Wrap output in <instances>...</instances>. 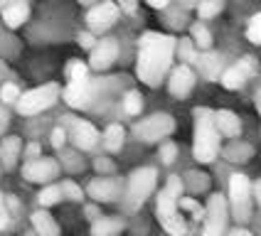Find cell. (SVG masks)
Masks as SVG:
<instances>
[{"mask_svg":"<svg viewBox=\"0 0 261 236\" xmlns=\"http://www.w3.org/2000/svg\"><path fill=\"white\" fill-rule=\"evenodd\" d=\"M254 101H256V111L261 113V88L256 91V96H254Z\"/></svg>","mask_w":261,"mask_h":236,"instance_id":"f907efd6","label":"cell"},{"mask_svg":"<svg viewBox=\"0 0 261 236\" xmlns=\"http://www.w3.org/2000/svg\"><path fill=\"white\" fill-rule=\"evenodd\" d=\"M87 217L89 219H99V209L96 206H87Z\"/></svg>","mask_w":261,"mask_h":236,"instance_id":"c3c4849f","label":"cell"},{"mask_svg":"<svg viewBox=\"0 0 261 236\" xmlns=\"http://www.w3.org/2000/svg\"><path fill=\"white\" fill-rule=\"evenodd\" d=\"M232 217L229 212V202L222 194H210L207 206H204V234L215 236L227 231V221Z\"/></svg>","mask_w":261,"mask_h":236,"instance_id":"52a82bcc","label":"cell"},{"mask_svg":"<svg viewBox=\"0 0 261 236\" xmlns=\"http://www.w3.org/2000/svg\"><path fill=\"white\" fill-rule=\"evenodd\" d=\"M10 3H13V0H0V8H8Z\"/></svg>","mask_w":261,"mask_h":236,"instance_id":"816d5d0a","label":"cell"},{"mask_svg":"<svg viewBox=\"0 0 261 236\" xmlns=\"http://www.w3.org/2000/svg\"><path fill=\"white\" fill-rule=\"evenodd\" d=\"M57 99H59L57 84H42V86L28 91V94H20V99H17L15 106H17V111L22 116H35V113H40L44 108H49Z\"/></svg>","mask_w":261,"mask_h":236,"instance_id":"8992f818","label":"cell"},{"mask_svg":"<svg viewBox=\"0 0 261 236\" xmlns=\"http://www.w3.org/2000/svg\"><path fill=\"white\" fill-rule=\"evenodd\" d=\"M32 226L40 231V234H59V226L55 224V219L47 214V212H35L32 214Z\"/></svg>","mask_w":261,"mask_h":236,"instance_id":"d4e9b609","label":"cell"},{"mask_svg":"<svg viewBox=\"0 0 261 236\" xmlns=\"http://www.w3.org/2000/svg\"><path fill=\"white\" fill-rule=\"evenodd\" d=\"M229 234H242V236H247V234H249V229H242V226H234V229H229Z\"/></svg>","mask_w":261,"mask_h":236,"instance_id":"681fc988","label":"cell"},{"mask_svg":"<svg viewBox=\"0 0 261 236\" xmlns=\"http://www.w3.org/2000/svg\"><path fill=\"white\" fill-rule=\"evenodd\" d=\"M25 158H28V160H32V158H40V145H37V143H30V145L25 148Z\"/></svg>","mask_w":261,"mask_h":236,"instance_id":"7bdbcfd3","label":"cell"},{"mask_svg":"<svg viewBox=\"0 0 261 236\" xmlns=\"http://www.w3.org/2000/svg\"><path fill=\"white\" fill-rule=\"evenodd\" d=\"M64 74H67V79H69V81H74V79H84V76H89V64L79 62V59H72V62L67 64Z\"/></svg>","mask_w":261,"mask_h":236,"instance_id":"1f68e13d","label":"cell"},{"mask_svg":"<svg viewBox=\"0 0 261 236\" xmlns=\"http://www.w3.org/2000/svg\"><path fill=\"white\" fill-rule=\"evenodd\" d=\"M20 148H22V143H20L17 135H10L0 143V162H3L5 170H13V165L20 158Z\"/></svg>","mask_w":261,"mask_h":236,"instance_id":"ffe728a7","label":"cell"},{"mask_svg":"<svg viewBox=\"0 0 261 236\" xmlns=\"http://www.w3.org/2000/svg\"><path fill=\"white\" fill-rule=\"evenodd\" d=\"M195 116V140H192V155L197 162H212L222 150V133L215 123V111L197 106L192 111Z\"/></svg>","mask_w":261,"mask_h":236,"instance_id":"7a4b0ae2","label":"cell"},{"mask_svg":"<svg viewBox=\"0 0 261 236\" xmlns=\"http://www.w3.org/2000/svg\"><path fill=\"white\" fill-rule=\"evenodd\" d=\"M116 59H118V42L114 37H106V40H99V42L94 44V49L89 54V67L96 69V72H103Z\"/></svg>","mask_w":261,"mask_h":236,"instance_id":"5bb4252c","label":"cell"},{"mask_svg":"<svg viewBox=\"0 0 261 236\" xmlns=\"http://www.w3.org/2000/svg\"><path fill=\"white\" fill-rule=\"evenodd\" d=\"M254 197H256V202H259V206H261V180L254 182Z\"/></svg>","mask_w":261,"mask_h":236,"instance_id":"7dc6e473","label":"cell"},{"mask_svg":"<svg viewBox=\"0 0 261 236\" xmlns=\"http://www.w3.org/2000/svg\"><path fill=\"white\" fill-rule=\"evenodd\" d=\"M67 135H69V133L64 131V128H55V131H52V145H55V148H64Z\"/></svg>","mask_w":261,"mask_h":236,"instance_id":"74e56055","label":"cell"},{"mask_svg":"<svg viewBox=\"0 0 261 236\" xmlns=\"http://www.w3.org/2000/svg\"><path fill=\"white\" fill-rule=\"evenodd\" d=\"M79 3H82V5H94L96 0H79Z\"/></svg>","mask_w":261,"mask_h":236,"instance_id":"f5cc1de1","label":"cell"},{"mask_svg":"<svg viewBox=\"0 0 261 236\" xmlns=\"http://www.w3.org/2000/svg\"><path fill=\"white\" fill-rule=\"evenodd\" d=\"M17 99H20V88L15 86L13 81H8L5 86L0 88V101L3 103H17Z\"/></svg>","mask_w":261,"mask_h":236,"instance_id":"d590c367","label":"cell"},{"mask_svg":"<svg viewBox=\"0 0 261 236\" xmlns=\"http://www.w3.org/2000/svg\"><path fill=\"white\" fill-rule=\"evenodd\" d=\"M222 10H224V0H202V3L197 5L200 20H212V17H217Z\"/></svg>","mask_w":261,"mask_h":236,"instance_id":"f1b7e54d","label":"cell"},{"mask_svg":"<svg viewBox=\"0 0 261 236\" xmlns=\"http://www.w3.org/2000/svg\"><path fill=\"white\" fill-rule=\"evenodd\" d=\"M143 111V96L136 91V88H130L123 94V113L126 116H138Z\"/></svg>","mask_w":261,"mask_h":236,"instance_id":"4316f807","label":"cell"},{"mask_svg":"<svg viewBox=\"0 0 261 236\" xmlns=\"http://www.w3.org/2000/svg\"><path fill=\"white\" fill-rule=\"evenodd\" d=\"M94 99V79H74L69 81V86L64 88V101L69 103L72 108H89Z\"/></svg>","mask_w":261,"mask_h":236,"instance_id":"4fadbf2b","label":"cell"},{"mask_svg":"<svg viewBox=\"0 0 261 236\" xmlns=\"http://www.w3.org/2000/svg\"><path fill=\"white\" fill-rule=\"evenodd\" d=\"M160 224H163V229L170 231V234H185V231H188V224H185V219H182L180 214H173V217H168V219H160Z\"/></svg>","mask_w":261,"mask_h":236,"instance_id":"4dcf8cb0","label":"cell"},{"mask_svg":"<svg viewBox=\"0 0 261 236\" xmlns=\"http://www.w3.org/2000/svg\"><path fill=\"white\" fill-rule=\"evenodd\" d=\"M94 167H96L99 172H109V175L114 172V162L109 160V158H96V160H94Z\"/></svg>","mask_w":261,"mask_h":236,"instance_id":"f35d334b","label":"cell"},{"mask_svg":"<svg viewBox=\"0 0 261 236\" xmlns=\"http://www.w3.org/2000/svg\"><path fill=\"white\" fill-rule=\"evenodd\" d=\"M222 155L229 162H247V160H251V155H254V148L249 145V143H244V140L232 138L229 145L222 148Z\"/></svg>","mask_w":261,"mask_h":236,"instance_id":"44dd1931","label":"cell"},{"mask_svg":"<svg viewBox=\"0 0 261 236\" xmlns=\"http://www.w3.org/2000/svg\"><path fill=\"white\" fill-rule=\"evenodd\" d=\"M64 194H62V185H47L42 192H40V204L42 206H52L62 202Z\"/></svg>","mask_w":261,"mask_h":236,"instance_id":"f546056e","label":"cell"},{"mask_svg":"<svg viewBox=\"0 0 261 236\" xmlns=\"http://www.w3.org/2000/svg\"><path fill=\"white\" fill-rule=\"evenodd\" d=\"M87 192L89 197L96 199V202H116L121 197V192H123V185L118 180H114V177H96V180L89 182Z\"/></svg>","mask_w":261,"mask_h":236,"instance_id":"9a60e30c","label":"cell"},{"mask_svg":"<svg viewBox=\"0 0 261 236\" xmlns=\"http://www.w3.org/2000/svg\"><path fill=\"white\" fill-rule=\"evenodd\" d=\"M64 165L69 167V170H74V172H79V170H84V162L79 160V155H64Z\"/></svg>","mask_w":261,"mask_h":236,"instance_id":"8d00e7d4","label":"cell"},{"mask_svg":"<svg viewBox=\"0 0 261 236\" xmlns=\"http://www.w3.org/2000/svg\"><path fill=\"white\" fill-rule=\"evenodd\" d=\"M121 15V5L114 0H101L94 3L87 13V25L91 32H106L109 27H114Z\"/></svg>","mask_w":261,"mask_h":236,"instance_id":"9c48e42d","label":"cell"},{"mask_svg":"<svg viewBox=\"0 0 261 236\" xmlns=\"http://www.w3.org/2000/svg\"><path fill=\"white\" fill-rule=\"evenodd\" d=\"M103 148L109 150V153H118L121 148H123V140H126V131H123V126H118V123H111L106 131H103Z\"/></svg>","mask_w":261,"mask_h":236,"instance_id":"7402d4cb","label":"cell"},{"mask_svg":"<svg viewBox=\"0 0 261 236\" xmlns=\"http://www.w3.org/2000/svg\"><path fill=\"white\" fill-rule=\"evenodd\" d=\"M175 158H177V145L173 140H163L160 143V160H163V165H173Z\"/></svg>","mask_w":261,"mask_h":236,"instance_id":"836d02e7","label":"cell"},{"mask_svg":"<svg viewBox=\"0 0 261 236\" xmlns=\"http://www.w3.org/2000/svg\"><path fill=\"white\" fill-rule=\"evenodd\" d=\"M175 131V118L170 113H153V116L143 118L133 126V135L141 143H160L163 138L173 135Z\"/></svg>","mask_w":261,"mask_h":236,"instance_id":"5b68a950","label":"cell"},{"mask_svg":"<svg viewBox=\"0 0 261 236\" xmlns=\"http://www.w3.org/2000/svg\"><path fill=\"white\" fill-rule=\"evenodd\" d=\"M8 219H10V217H8V204H5V197L0 194V229L8 226Z\"/></svg>","mask_w":261,"mask_h":236,"instance_id":"60d3db41","label":"cell"},{"mask_svg":"<svg viewBox=\"0 0 261 236\" xmlns=\"http://www.w3.org/2000/svg\"><path fill=\"white\" fill-rule=\"evenodd\" d=\"M202 0H180V8L182 10H192V8H197Z\"/></svg>","mask_w":261,"mask_h":236,"instance_id":"bcb514c9","label":"cell"},{"mask_svg":"<svg viewBox=\"0 0 261 236\" xmlns=\"http://www.w3.org/2000/svg\"><path fill=\"white\" fill-rule=\"evenodd\" d=\"M190 35H192V40L197 44V49H212V32L204 27L202 22H195L190 27Z\"/></svg>","mask_w":261,"mask_h":236,"instance_id":"83f0119b","label":"cell"},{"mask_svg":"<svg viewBox=\"0 0 261 236\" xmlns=\"http://www.w3.org/2000/svg\"><path fill=\"white\" fill-rule=\"evenodd\" d=\"M116 3L121 5L123 13H136V8H138V0H116Z\"/></svg>","mask_w":261,"mask_h":236,"instance_id":"b9f144b4","label":"cell"},{"mask_svg":"<svg viewBox=\"0 0 261 236\" xmlns=\"http://www.w3.org/2000/svg\"><path fill=\"white\" fill-rule=\"evenodd\" d=\"M99 138H101L99 131H96L89 121H82V118L72 121V126H69V140H72L79 150H91V148L99 143Z\"/></svg>","mask_w":261,"mask_h":236,"instance_id":"2e32d148","label":"cell"},{"mask_svg":"<svg viewBox=\"0 0 261 236\" xmlns=\"http://www.w3.org/2000/svg\"><path fill=\"white\" fill-rule=\"evenodd\" d=\"M175 49L177 40L173 35L163 32H143L138 40V62H136V74L145 86H160L163 79L173 69Z\"/></svg>","mask_w":261,"mask_h":236,"instance_id":"6da1fadb","label":"cell"},{"mask_svg":"<svg viewBox=\"0 0 261 236\" xmlns=\"http://www.w3.org/2000/svg\"><path fill=\"white\" fill-rule=\"evenodd\" d=\"M247 37H249V42L261 44V13L254 15V17L249 20V25H247Z\"/></svg>","mask_w":261,"mask_h":236,"instance_id":"e575fe53","label":"cell"},{"mask_svg":"<svg viewBox=\"0 0 261 236\" xmlns=\"http://www.w3.org/2000/svg\"><path fill=\"white\" fill-rule=\"evenodd\" d=\"M8 128V111H5V106H0V135L5 133Z\"/></svg>","mask_w":261,"mask_h":236,"instance_id":"ee69618b","label":"cell"},{"mask_svg":"<svg viewBox=\"0 0 261 236\" xmlns=\"http://www.w3.org/2000/svg\"><path fill=\"white\" fill-rule=\"evenodd\" d=\"M254 72H256V59L254 57H242L237 59L232 67H227L224 72H222V76H219V81H222V86L224 88H242L244 84H247L249 79L254 76Z\"/></svg>","mask_w":261,"mask_h":236,"instance_id":"30bf717a","label":"cell"},{"mask_svg":"<svg viewBox=\"0 0 261 236\" xmlns=\"http://www.w3.org/2000/svg\"><path fill=\"white\" fill-rule=\"evenodd\" d=\"M175 54L182 59L185 64H195V59H197V44L192 37H182V40H177V49H175Z\"/></svg>","mask_w":261,"mask_h":236,"instance_id":"484cf974","label":"cell"},{"mask_svg":"<svg viewBox=\"0 0 261 236\" xmlns=\"http://www.w3.org/2000/svg\"><path fill=\"white\" fill-rule=\"evenodd\" d=\"M251 197H254V185L249 182V177L232 175V180H229V212H232V219L249 221V217H251Z\"/></svg>","mask_w":261,"mask_h":236,"instance_id":"277c9868","label":"cell"},{"mask_svg":"<svg viewBox=\"0 0 261 236\" xmlns=\"http://www.w3.org/2000/svg\"><path fill=\"white\" fill-rule=\"evenodd\" d=\"M155 185H158V170L155 167H138V170H133L128 175V182H126V192H123L126 206L138 209L153 194Z\"/></svg>","mask_w":261,"mask_h":236,"instance_id":"3957f363","label":"cell"},{"mask_svg":"<svg viewBox=\"0 0 261 236\" xmlns=\"http://www.w3.org/2000/svg\"><path fill=\"white\" fill-rule=\"evenodd\" d=\"M195 81H197V76L195 72L190 69V64H177L170 69V76H168V91L173 94L175 99H185L190 96V91L195 88Z\"/></svg>","mask_w":261,"mask_h":236,"instance_id":"8fae6325","label":"cell"},{"mask_svg":"<svg viewBox=\"0 0 261 236\" xmlns=\"http://www.w3.org/2000/svg\"><path fill=\"white\" fill-rule=\"evenodd\" d=\"M123 221L121 219H114V217H99V219H94L91 224V231L94 234H118V231H123Z\"/></svg>","mask_w":261,"mask_h":236,"instance_id":"603a6c76","label":"cell"},{"mask_svg":"<svg viewBox=\"0 0 261 236\" xmlns=\"http://www.w3.org/2000/svg\"><path fill=\"white\" fill-rule=\"evenodd\" d=\"M62 194H64V199H72V202H82V199H84L82 187H79L76 182H72V180H64V182H62Z\"/></svg>","mask_w":261,"mask_h":236,"instance_id":"d6a6232c","label":"cell"},{"mask_svg":"<svg viewBox=\"0 0 261 236\" xmlns=\"http://www.w3.org/2000/svg\"><path fill=\"white\" fill-rule=\"evenodd\" d=\"M79 44H82L84 49H89V52H91V49H94V44H96L94 32H82V35H79Z\"/></svg>","mask_w":261,"mask_h":236,"instance_id":"ab89813d","label":"cell"},{"mask_svg":"<svg viewBox=\"0 0 261 236\" xmlns=\"http://www.w3.org/2000/svg\"><path fill=\"white\" fill-rule=\"evenodd\" d=\"M182 190H185V182H182V177L170 175L168 185L160 190L158 202H155V214H158V221L160 219H168V217H173V214H177Z\"/></svg>","mask_w":261,"mask_h":236,"instance_id":"ba28073f","label":"cell"},{"mask_svg":"<svg viewBox=\"0 0 261 236\" xmlns=\"http://www.w3.org/2000/svg\"><path fill=\"white\" fill-rule=\"evenodd\" d=\"M150 8H155V10H163V8H168L170 5V0H145Z\"/></svg>","mask_w":261,"mask_h":236,"instance_id":"f6af8a7d","label":"cell"},{"mask_svg":"<svg viewBox=\"0 0 261 236\" xmlns=\"http://www.w3.org/2000/svg\"><path fill=\"white\" fill-rule=\"evenodd\" d=\"M59 175V162L52 158H32L22 167V177L28 182H52Z\"/></svg>","mask_w":261,"mask_h":236,"instance_id":"7c38bea8","label":"cell"},{"mask_svg":"<svg viewBox=\"0 0 261 236\" xmlns=\"http://www.w3.org/2000/svg\"><path fill=\"white\" fill-rule=\"evenodd\" d=\"M195 64H197V72L202 74L207 81H219V76L224 72V57L212 52V49H202V54H197Z\"/></svg>","mask_w":261,"mask_h":236,"instance_id":"e0dca14e","label":"cell"},{"mask_svg":"<svg viewBox=\"0 0 261 236\" xmlns=\"http://www.w3.org/2000/svg\"><path fill=\"white\" fill-rule=\"evenodd\" d=\"M30 15V8L25 0H13L8 8H3V22L8 27H20Z\"/></svg>","mask_w":261,"mask_h":236,"instance_id":"d6986e66","label":"cell"},{"mask_svg":"<svg viewBox=\"0 0 261 236\" xmlns=\"http://www.w3.org/2000/svg\"><path fill=\"white\" fill-rule=\"evenodd\" d=\"M182 182H185V190L192 192V194H200V192L210 190V177L204 175V172H197V170L188 172V175L182 177Z\"/></svg>","mask_w":261,"mask_h":236,"instance_id":"cb8c5ba5","label":"cell"},{"mask_svg":"<svg viewBox=\"0 0 261 236\" xmlns=\"http://www.w3.org/2000/svg\"><path fill=\"white\" fill-rule=\"evenodd\" d=\"M215 123H217L222 138H239L242 135V121L234 111H227V108L215 111Z\"/></svg>","mask_w":261,"mask_h":236,"instance_id":"ac0fdd59","label":"cell"}]
</instances>
